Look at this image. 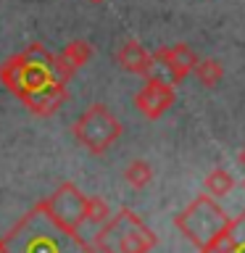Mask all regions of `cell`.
<instances>
[{"instance_id":"cell-1","label":"cell","mask_w":245,"mask_h":253,"mask_svg":"<svg viewBox=\"0 0 245 253\" xmlns=\"http://www.w3.org/2000/svg\"><path fill=\"white\" fill-rule=\"evenodd\" d=\"M74 71L47 53L40 42H29L27 50L0 63V82L16 95L35 116H53L69 98V82Z\"/></svg>"},{"instance_id":"cell-12","label":"cell","mask_w":245,"mask_h":253,"mask_svg":"<svg viewBox=\"0 0 245 253\" xmlns=\"http://www.w3.org/2000/svg\"><path fill=\"white\" fill-rule=\"evenodd\" d=\"M193 71H195L198 82L203 87H216L221 82V77H224V66H221L216 58H198Z\"/></svg>"},{"instance_id":"cell-17","label":"cell","mask_w":245,"mask_h":253,"mask_svg":"<svg viewBox=\"0 0 245 253\" xmlns=\"http://www.w3.org/2000/svg\"><path fill=\"white\" fill-rule=\"evenodd\" d=\"M237 161H240V164H243V166H245V148H243V150H240V156H237Z\"/></svg>"},{"instance_id":"cell-15","label":"cell","mask_w":245,"mask_h":253,"mask_svg":"<svg viewBox=\"0 0 245 253\" xmlns=\"http://www.w3.org/2000/svg\"><path fill=\"white\" fill-rule=\"evenodd\" d=\"M111 219V209L103 198H87V221L90 224H103Z\"/></svg>"},{"instance_id":"cell-13","label":"cell","mask_w":245,"mask_h":253,"mask_svg":"<svg viewBox=\"0 0 245 253\" xmlns=\"http://www.w3.org/2000/svg\"><path fill=\"white\" fill-rule=\"evenodd\" d=\"M124 179H126V185L134 187V190L148 187L150 179H153V166H150L148 161H142V158H137V161H132L129 166H126Z\"/></svg>"},{"instance_id":"cell-10","label":"cell","mask_w":245,"mask_h":253,"mask_svg":"<svg viewBox=\"0 0 245 253\" xmlns=\"http://www.w3.org/2000/svg\"><path fill=\"white\" fill-rule=\"evenodd\" d=\"M90 58H92V45L87 42V40H71V42L63 45V50L58 53V61L69 71H79Z\"/></svg>"},{"instance_id":"cell-7","label":"cell","mask_w":245,"mask_h":253,"mask_svg":"<svg viewBox=\"0 0 245 253\" xmlns=\"http://www.w3.org/2000/svg\"><path fill=\"white\" fill-rule=\"evenodd\" d=\"M195 63H198V55L193 47L187 42H177V45L161 47V50L153 53V69H150L148 77H163L171 84H177L187 74H193Z\"/></svg>"},{"instance_id":"cell-2","label":"cell","mask_w":245,"mask_h":253,"mask_svg":"<svg viewBox=\"0 0 245 253\" xmlns=\"http://www.w3.org/2000/svg\"><path fill=\"white\" fill-rule=\"evenodd\" d=\"M0 253H95V248L37 203L0 237Z\"/></svg>"},{"instance_id":"cell-4","label":"cell","mask_w":245,"mask_h":253,"mask_svg":"<svg viewBox=\"0 0 245 253\" xmlns=\"http://www.w3.org/2000/svg\"><path fill=\"white\" fill-rule=\"evenodd\" d=\"M227 224H229L227 211L221 209L216 203V198H211L208 193H201L187 209H182L177 216H174V227H177L198 251H201L211 237H216Z\"/></svg>"},{"instance_id":"cell-8","label":"cell","mask_w":245,"mask_h":253,"mask_svg":"<svg viewBox=\"0 0 245 253\" xmlns=\"http://www.w3.org/2000/svg\"><path fill=\"white\" fill-rule=\"evenodd\" d=\"M148 82L140 87V92L134 95V106L140 108V114L145 119H161L166 111L174 106V84L163 77H145Z\"/></svg>"},{"instance_id":"cell-14","label":"cell","mask_w":245,"mask_h":253,"mask_svg":"<svg viewBox=\"0 0 245 253\" xmlns=\"http://www.w3.org/2000/svg\"><path fill=\"white\" fill-rule=\"evenodd\" d=\"M232 243H235V237H232V229L227 224L216 237H211V240L203 245L201 253H232Z\"/></svg>"},{"instance_id":"cell-18","label":"cell","mask_w":245,"mask_h":253,"mask_svg":"<svg viewBox=\"0 0 245 253\" xmlns=\"http://www.w3.org/2000/svg\"><path fill=\"white\" fill-rule=\"evenodd\" d=\"M90 3H95V5H100V3H106V0H90Z\"/></svg>"},{"instance_id":"cell-6","label":"cell","mask_w":245,"mask_h":253,"mask_svg":"<svg viewBox=\"0 0 245 253\" xmlns=\"http://www.w3.org/2000/svg\"><path fill=\"white\" fill-rule=\"evenodd\" d=\"M40 206L66 229H77L79 232V227L87 221V195L74 182L58 185L45 201H40Z\"/></svg>"},{"instance_id":"cell-5","label":"cell","mask_w":245,"mask_h":253,"mask_svg":"<svg viewBox=\"0 0 245 253\" xmlns=\"http://www.w3.org/2000/svg\"><path fill=\"white\" fill-rule=\"evenodd\" d=\"M79 145H84L92 156H103L114 142L122 137V122L103 106V103H92L82 116L71 126Z\"/></svg>"},{"instance_id":"cell-11","label":"cell","mask_w":245,"mask_h":253,"mask_svg":"<svg viewBox=\"0 0 245 253\" xmlns=\"http://www.w3.org/2000/svg\"><path fill=\"white\" fill-rule=\"evenodd\" d=\"M203 187H205V193H208L211 198H224V195L232 193L235 177L224 169V166H216V169H211L208 174H205Z\"/></svg>"},{"instance_id":"cell-19","label":"cell","mask_w":245,"mask_h":253,"mask_svg":"<svg viewBox=\"0 0 245 253\" xmlns=\"http://www.w3.org/2000/svg\"><path fill=\"white\" fill-rule=\"evenodd\" d=\"M243 190H245V179H243Z\"/></svg>"},{"instance_id":"cell-3","label":"cell","mask_w":245,"mask_h":253,"mask_svg":"<svg viewBox=\"0 0 245 253\" xmlns=\"http://www.w3.org/2000/svg\"><path fill=\"white\" fill-rule=\"evenodd\" d=\"M156 243L158 237L153 229H148L134 211L122 209L116 216L100 224L92 248L100 253H150Z\"/></svg>"},{"instance_id":"cell-9","label":"cell","mask_w":245,"mask_h":253,"mask_svg":"<svg viewBox=\"0 0 245 253\" xmlns=\"http://www.w3.org/2000/svg\"><path fill=\"white\" fill-rule=\"evenodd\" d=\"M116 63L124 71L148 77L150 69H153V55H150L145 47L137 42V40H126V42H122V47L116 50Z\"/></svg>"},{"instance_id":"cell-16","label":"cell","mask_w":245,"mask_h":253,"mask_svg":"<svg viewBox=\"0 0 245 253\" xmlns=\"http://www.w3.org/2000/svg\"><path fill=\"white\" fill-rule=\"evenodd\" d=\"M229 229H232V253H245V211L240 213V216L229 219Z\"/></svg>"}]
</instances>
